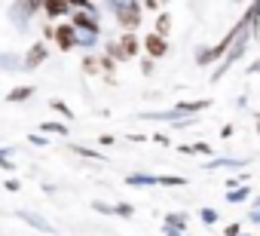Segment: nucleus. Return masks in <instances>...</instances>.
<instances>
[{"instance_id":"nucleus-1","label":"nucleus","mask_w":260,"mask_h":236,"mask_svg":"<svg viewBox=\"0 0 260 236\" xmlns=\"http://www.w3.org/2000/svg\"><path fill=\"white\" fill-rule=\"evenodd\" d=\"M104 52H107L113 62H132V58H138V52H141V37H138L135 31H122V37L104 43Z\"/></svg>"},{"instance_id":"nucleus-2","label":"nucleus","mask_w":260,"mask_h":236,"mask_svg":"<svg viewBox=\"0 0 260 236\" xmlns=\"http://www.w3.org/2000/svg\"><path fill=\"white\" fill-rule=\"evenodd\" d=\"M110 13H113V19H116V25L122 28V31H135L138 25H141V4L138 0H110Z\"/></svg>"},{"instance_id":"nucleus-3","label":"nucleus","mask_w":260,"mask_h":236,"mask_svg":"<svg viewBox=\"0 0 260 236\" xmlns=\"http://www.w3.org/2000/svg\"><path fill=\"white\" fill-rule=\"evenodd\" d=\"M254 25H257V22H254ZM251 34H254V31H248V28H245V31L239 34V43H236V40L230 43V49L223 52L226 58H223V62L217 65V71L211 74V80H220V77H223V74H226V71H230V68H233V65H236V62H239L242 55H245V49H248V40H251Z\"/></svg>"},{"instance_id":"nucleus-4","label":"nucleus","mask_w":260,"mask_h":236,"mask_svg":"<svg viewBox=\"0 0 260 236\" xmlns=\"http://www.w3.org/2000/svg\"><path fill=\"white\" fill-rule=\"evenodd\" d=\"M40 13V7L34 4V0H16V4L10 7V22L16 28H28V22Z\"/></svg>"},{"instance_id":"nucleus-5","label":"nucleus","mask_w":260,"mask_h":236,"mask_svg":"<svg viewBox=\"0 0 260 236\" xmlns=\"http://www.w3.org/2000/svg\"><path fill=\"white\" fill-rule=\"evenodd\" d=\"M52 40H55V46H58L61 52H71V49H77V28H74L68 19L55 22V34H52Z\"/></svg>"},{"instance_id":"nucleus-6","label":"nucleus","mask_w":260,"mask_h":236,"mask_svg":"<svg viewBox=\"0 0 260 236\" xmlns=\"http://www.w3.org/2000/svg\"><path fill=\"white\" fill-rule=\"evenodd\" d=\"M141 49L147 52V58L159 62V58H166V55H169V40L150 31V34H144V37H141Z\"/></svg>"},{"instance_id":"nucleus-7","label":"nucleus","mask_w":260,"mask_h":236,"mask_svg":"<svg viewBox=\"0 0 260 236\" xmlns=\"http://www.w3.org/2000/svg\"><path fill=\"white\" fill-rule=\"evenodd\" d=\"M68 22H71L77 31H95V34H101L98 16H92V13H86V10H71V13H68Z\"/></svg>"},{"instance_id":"nucleus-8","label":"nucleus","mask_w":260,"mask_h":236,"mask_svg":"<svg viewBox=\"0 0 260 236\" xmlns=\"http://www.w3.org/2000/svg\"><path fill=\"white\" fill-rule=\"evenodd\" d=\"M40 10H43V16H46L49 22H61V19H68V13H71V7L64 4V0H43Z\"/></svg>"},{"instance_id":"nucleus-9","label":"nucleus","mask_w":260,"mask_h":236,"mask_svg":"<svg viewBox=\"0 0 260 236\" xmlns=\"http://www.w3.org/2000/svg\"><path fill=\"white\" fill-rule=\"evenodd\" d=\"M46 55H49V52H46V43H34V46L28 49V55L22 58V68H25V71H37V68L46 62Z\"/></svg>"},{"instance_id":"nucleus-10","label":"nucleus","mask_w":260,"mask_h":236,"mask_svg":"<svg viewBox=\"0 0 260 236\" xmlns=\"http://www.w3.org/2000/svg\"><path fill=\"white\" fill-rule=\"evenodd\" d=\"M169 31H172V13H166V10H159V16H156V28H153V34H159V37H169Z\"/></svg>"},{"instance_id":"nucleus-11","label":"nucleus","mask_w":260,"mask_h":236,"mask_svg":"<svg viewBox=\"0 0 260 236\" xmlns=\"http://www.w3.org/2000/svg\"><path fill=\"white\" fill-rule=\"evenodd\" d=\"M98 40H101V34H95V31H77V46H83V49H95Z\"/></svg>"},{"instance_id":"nucleus-12","label":"nucleus","mask_w":260,"mask_h":236,"mask_svg":"<svg viewBox=\"0 0 260 236\" xmlns=\"http://www.w3.org/2000/svg\"><path fill=\"white\" fill-rule=\"evenodd\" d=\"M211 101H184V104H178L175 110L181 113V116H190V113H199V110H205Z\"/></svg>"},{"instance_id":"nucleus-13","label":"nucleus","mask_w":260,"mask_h":236,"mask_svg":"<svg viewBox=\"0 0 260 236\" xmlns=\"http://www.w3.org/2000/svg\"><path fill=\"white\" fill-rule=\"evenodd\" d=\"M34 95V86H19V89H13L10 95H7V101H13V104H22V101H28Z\"/></svg>"},{"instance_id":"nucleus-14","label":"nucleus","mask_w":260,"mask_h":236,"mask_svg":"<svg viewBox=\"0 0 260 236\" xmlns=\"http://www.w3.org/2000/svg\"><path fill=\"white\" fill-rule=\"evenodd\" d=\"M19 218L22 221H28V224H34L37 230H43V233H52V227H49V221L46 218H37V215H31V212H19Z\"/></svg>"},{"instance_id":"nucleus-15","label":"nucleus","mask_w":260,"mask_h":236,"mask_svg":"<svg viewBox=\"0 0 260 236\" xmlns=\"http://www.w3.org/2000/svg\"><path fill=\"white\" fill-rule=\"evenodd\" d=\"M187 221H190V215H187V212H172V215H166V224H169V227H175V230H181ZM181 233H184V230H181Z\"/></svg>"},{"instance_id":"nucleus-16","label":"nucleus","mask_w":260,"mask_h":236,"mask_svg":"<svg viewBox=\"0 0 260 236\" xmlns=\"http://www.w3.org/2000/svg\"><path fill=\"white\" fill-rule=\"evenodd\" d=\"M125 184H132V187H138V184H141V187H150V184H156V178H153V175H138V172H135V175L125 178Z\"/></svg>"},{"instance_id":"nucleus-17","label":"nucleus","mask_w":260,"mask_h":236,"mask_svg":"<svg viewBox=\"0 0 260 236\" xmlns=\"http://www.w3.org/2000/svg\"><path fill=\"white\" fill-rule=\"evenodd\" d=\"M64 4H68L71 10H86V13H92V16H98V7L92 4V0H64Z\"/></svg>"},{"instance_id":"nucleus-18","label":"nucleus","mask_w":260,"mask_h":236,"mask_svg":"<svg viewBox=\"0 0 260 236\" xmlns=\"http://www.w3.org/2000/svg\"><path fill=\"white\" fill-rule=\"evenodd\" d=\"M49 107H52L55 113H61V116H64V120H74V110H71V107H68L64 101H58V98H52V101H49Z\"/></svg>"},{"instance_id":"nucleus-19","label":"nucleus","mask_w":260,"mask_h":236,"mask_svg":"<svg viewBox=\"0 0 260 236\" xmlns=\"http://www.w3.org/2000/svg\"><path fill=\"white\" fill-rule=\"evenodd\" d=\"M156 184H162V187H184V184H187V178H178V175H162V178H156Z\"/></svg>"},{"instance_id":"nucleus-20","label":"nucleus","mask_w":260,"mask_h":236,"mask_svg":"<svg viewBox=\"0 0 260 236\" xmlns=\"http://www.w3.org/2000/svg\"><path fill=\"white\" fill-rule=\"evenodd\" d=\"M40 129L49 132V135H68V126L64 123H40Z\"/></svg>"},{"instance_id":"nucleus-21","label":"nucleus","mask_w":260,"mask_h":236,"mask_svg":"<svg viewBox=\"0 0 260 236\" xmlns=\"http://www.w3.org/2000/svg\"><path fill=\"white\" fill-rule=\"evenodd\" d=\"M83 71L86 74H98V55H83Z\"/></svg>"},{"instance_id":"nucleus-22","label":"nucleus","mask_w":260,"mask_h":236,"mask_svg":"<svg viewBox=\"0 0 260 236\" xmlns=\"http://www.w3.org/2000/svg\"><path fill=\"white\" fill-rule=\"evenodd\" d=\"M220 166H248V160H211L208 169H220Z\"/></svg>"},{"instance_id":"nucleus-23","label":"nucleus","mask_w":260,"mask_h":236,"mask_svg":"<svg viewBox=\"0 0 260 236\" xmlns=\"http://www.w3.org/2000/svg\"><path fill=\"white\" fill-rule=\"evenodd\" d=\"M181 154H211V148L208 144H184Z\"/></svg>"},{"instance_id":"nucleus-24","label":"nucleus","mask_w":260,"mask_h":236,"mask_svg":"<svg viewBox=\"0 0 260 236\" xmlns=\"http://www.w3.org/2000/svg\"><path fill=\"white\" fill-rule=\"evenodd\" d=\"M248 196H251V187H242V190H230L226 193L230 202H239V199H248Z\"/></svg>"},{"instance_id":"nucleus-25","label":"nucleus","mask_w":260,"mask_h":236,"mask_svg":"<svg viewBox=\"0 0 260 236\" xmlns=\"http://www.w3.org/2000/svg\"><path fill=\"white\" fill-rule=\"evenodd\" d=\"M71 151H74V154H80V157H92V160H104V154H95V151H89V148H80V144H74Z\"/></svg>"},{"instance_id":"nucleus-26","label":"nucleus","mask_w":260,"mask_h":236,"mask_svg":"<svg viewBox=\"0 0 260 236\" xmlns=\"http://www.w3.org/2000/svg\"><path fill=\"white\" fill-rule=\"evenodd\" d=\"M199 218H202V224H217V212L214 209H199Z\"/></svg>"},{"instance_id":"nucleus-27","label":"nucleus","mask_w":260,"mask_h":236,"mask_svg":"<svg viewBox=\"0 0 260 236\" xmlns=\"http://www.w3.org/2000/svg\"><path fill=\"white\" fill-rule=\"evenodd\" d=\"M141 7L150 10V13H159V10H162V7H159V0H141Z\"/></svg>"},{"instance_id":"nucleus-28","label":"nucleus","mask_w":260,"mask_h":236,"mask_svg":"<svg viewBox=\"0 0 260 236\" xmlns=\"http://www.w3.org/2000/svg\"><path fill=\"white\" fill-rule=\"evenodd\" d=\"M52 34H55V22H46L43 25V40H52Z\"/></svg>"},{"instance_id":"nucleus-29","label":"nucleus","mask_w":260,"mask_h":236,"mask_svg":"<svg viewBox=\"0 0 260 236\" xmlns=\"http://www.w3.org/2000/svg\"><path fill=\"white\" fill-rule=\"evenodd\" d=\"M141 71H144V74H153V58H150V62H141Z\"/></svg>"},{"instance_id":"nucleus-30","label":"nucleus","mask_w":260,"mask_h":236,"mask_svg":"<svg viewBox=\"0 0 260 236\" xmlns=\"http://www.w3.org/2000/svg\"><path fill=\"white\" fill-rule=\"evenodd\" d=\"M223 233H226V236H236V233H242V230H239V224H230V227H226Z\"/></svg>"},{"instance_id":"nucleus-31","label":"nucleus","mask_w":260,"mask_h":236,"mask_svg":"<svg viewBox=\"0 0 260 236\" xmlns=\"http://www.w3.org/2000/svg\"><path fill=\"white\" fill-rule=\"evenodd\" d=\"M248 221H251V224H257V221H260V212H257V209H251V215H248Z\"/></svg>"},{"instance_id":"nucleus-32","label":"nucleus","mask_w":260,"mask_h":236,"mask_svg":"<svg viewBox=\"0 0 260 236\" xmlns=\"http://www.w3.org/2000/svg\"><path fill=\"white\" fill-rule=\"evenodd\" d=\"M166 236H184V233H181V230H175V227H169V224H166Z\"/></svg>"},{"instance_id":"nucleus-33","label":"nucleus","mask_w":260,"mask_h":236,"mask_svg":"<svg viewBox=\"0 0 260 236\" xmlns=\"http://www.w3.org/2000/svg\"><path fill=\"white\" fill-rule=\"evenodd\" d=\"M166 4H169V0H159V7H166Z\"/></svg>"},{"instance_id":"nucleus-34","label":"nucleus","mask_w":260,"mask_h":236,"mask_svg":"<svg viewBox=\"0 0 260 236\" xmlns=\"http://www.w3.org/2000/svg\"><path fill=\"white\" fill-rule=\"evenodd\" d=\"M236 236H248V233H236Z\"/></svg>"}]
</instances>
